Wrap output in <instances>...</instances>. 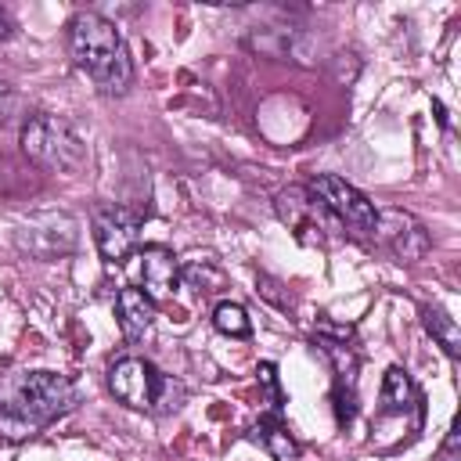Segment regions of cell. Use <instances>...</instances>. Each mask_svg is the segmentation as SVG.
I'll return each mask as SVG.
<instances>
[{
    "label": "cell",
    "mask_w": 461,
    "mask_h": 461,
    "mask_svg": "<svg viewBox=\"0 0 461 461\" xmlns=\"http://www.w3.org/2000/svg\"><path fill=\"white\" fill-rule=\"evenodd\" d=\"M76 385L58 371H22L0 378V432L25 439L76 407Z\"/></svg>",
    "instance_id": "1"
},
{
    "label": "cell",
    "mask_w": 461,
    "mask_h": 461,
    "mask_svg": "<svg viewBox=\"0 0 461 461\" xmlns=\"http://www.w3.org/2000/svg\"><path fill=\"white\" fill-rule=\"evenodd\" d=\"M68 54H72L76 68H83L101 94L122 97L130 90L133 61H130V50H126L115 22H108L104 14L79 11L68 22Z\"/></svg>",
    "instance_id": "2"
},
{
    "label": "cell",
    "mask_w": 461,
    "mask_h": 461,
    "mask_svg": "<svg viewBox=\"0 0 461 461\" xmlns=\"http://www.w3.org/2000/svg\"><path fill=\"white\" fill-rule=\"evenodd\" d=\"M421 421H425L421 389L414 385V378L403 367H389L385 378H382L378 411H375V421H371V432H375L371 436V447L382 450L385 436H393L389 439V450H400V447H407L421 432Z\"/></svg>",
    "instance_id": "3"
},
{
    "label": "cell",
    "mask_w": 461,
    "mask_h": 461,
    "mask_svg": "<svg viewBox=\"0 0 461 461\" xmlns=\"http://www.w3.org/2000/svg\"><path fill=\"white\" fill-rule=\"evenodd\" d=\"M108 389L119 403L133 407V411H158L169 414L184 403V385L166 378L151 360L126 353L108 367Z\"/></svg>",
    "instance_id": "4"
},
{
    "label": "cell",
    "mask_w": 461,
    "mask_h": 461,
    "mask_svg": "<svg viewBox=\"0 0 461 461\" xmlns=\"http://www.w3.org/2000/svg\"><path fill=\"white\" fill-rule=\"evenodd\" d=\"M18 140H22L25 158L40 169H50V173H83L86 169V144L72 130L68 119H58L47 112L25 115Z\"/></svg>",
    "instance_id": "5"
},
{
    "label": "cell",
    "mask_w": 461,
    "mask_h": 461,
    "mask_svg": "<svg viewBox=\"0 0 461 461\" xmlns=\"http://www.w3.org/2000/svg\"><path fill=\"white\" fill-rule=\"evenodd\" d=\"M306 191L324 205V212H328L349 238H357V241H371L378 209L367 202V194H360L353 184H346L342 176H331V173L313 176Z\"/></svg>",
    "instance_id": "6"
},
{
    "label": "cell",
    "mask_w": 461,
    "mask_h": 461,
    "mask_svg": "<svg viewBox=\"0 0 461 461\" xmlns=\"http://www.w3.org/2000/svg\"><path fill=\"white\" fill-rule=\"evenodd\" d=\"M349 339H353V328H335L328 321H321L317 331H313V342L321 346V353L328 357L331 375H335V418H339V425H349L353 414H357V371H360V360H357Z\"/></svg>",
    "instance_id": "7"
},
{
    "label": "cell",
    "mask_w": 461,
    "mask_h": 461,
    "mask_svg": "<svg viewBox=\"0 0 461 461\" xmlns=\"http://www.w3.org/2000/svg\"><path fill=\"white\" fill-rule=\"evenodd\" d=\"M371 241H375L382 252H389L396 263H418V259H425L429 249H432V238H429L425 223H421L414 212L396 209V205L378 212Z\"/></svg>",
    "instance_id": "8"
},
{
    "label": "cell",
    "mask_w": 461,
    "mask_h": 461,
    "mask_svg": "<svg viewBox=\"0 0 461 461\" xmlns=\"http://www.w3.org/2000/svg\"><path fill=\"white\" fill-rule=\"evenodd\" d=\"M94 241H97V252L104 263H115V267L126 263L140 241V216L122 205L101 209L94 216Z\"/></svg>",
    "instance_id": "9"
},
{
    "label": "cell",
    "mask_w": 461,
    "mask_h": 461,
    "mask_svg": "<svg viewBox=\"0 0 461 461\" xmlns=\"http://www.w3.org/2000/svg\"><path fill=\"white\" fill-rule=\"evenodd\" d=\"M274 209H277L281 223H288V230H295L303 241H306V230H317V241H324L321 230L339 227V223L324 212V205H321L306 187H299V184L281 187V191L274 194Z\"/></svg>",
    "instance_id": "10"
},
{
    "label": "cell",
    "mask_w": 461,
    "mask_h": 461,
    "mask_svg": "<svg viewBox=\"0 0 461 461\" xmlns=\"http://www.w3.org/2000/svg\"><path fill=\"white\" fill-rule=\"evenodd\" d=\"M180 281V263L169 249L162 245H144L140 249V292L155 303V299H166Z\"/></svg>",
    "instance_id": "11"
},
{
    "label": "cell",
    "mask_w": 461,
    "mask_h": 461,
    "mask_svg": "<svg viewBox=\"0 0 461 461\" xmlns=\"http://www.w3.org/2000/svg\"><path fill=\"white\" fill-rule=\"evenodd\" d=\"M115 317H119L122 339L133 346V342H140V339L148 335V328H151V321H155V303H151L140 288H122V292L115 295Z\"/></svg>",
    "instance_id": "12"
},
{
    "label": "cell",
    "mask_w": 461,
    "mask_h": 461,
    "mask_svg": "<svg viewBox=\"0 0 461 461\" xmlns=\"http://www.w3.org/2000/svg\"><path fill=\"white\" fill-rule=\"evenodd\" d=\"M256 443H263L267 447V454L274 457V461H299V443L292 439V432L281 425V418H277V411H270L267 418H259L256 425H252V432H249Z\"/></svg>",
    "instance_id": "13"
},
{
    "label": "cell",
    "mask_w": 461,
    "mask_h": 461,
    "mask_svg": "<svg viewBox=\"0 0 461 461\" xmlns=\"http://www.w3.org/2000/svg\"><path fill=\"white\" fill-rule=\"evenodd\" d=\"M421 321H425V331L443 346V353L450 360H457L461 357V328H457V321L443 306H432V303L421 306Z\"/></svg>",
    "instance_id": "14"
},
{
    "label": "cell",
    "mask_w": 461,
    "mask_h": 461,
    "mask_svg": "<svg viewBox=\"0 0 461 461\" xmlns=\"http://www.w3.org/2000/svg\"><path fill=\"white\" fill-rule=\"evenodd\" d=\"M212 328H216L220 335H230V339H249V335H252V321H249L245 306H241V303H230V299L216 303V310H212Z\"/></svg>",
    "instance_id": "15"
},
{
    "label": "cell",
    "mask_w": 461,
    "mask_h": 461,
    "mask_svg": "<svg viewBox=\"0 0 461 461\" xmlns=\"http://www.w3.org/2000/svg\"><path fill=\"white\" fill-rule=\"evenodd\" d=\"M184 281H187L198 295H209V292H220V288H223V270H220L212 259H202V263H194V267L184 270Z\"/></svg>",
    "instance_id": "16"
},
{
    "label": "cell",
    "mask_w": 461,
    "mask_h": 461,
    "mask_svg": "<svg viewBox=\"0 0 461 461\" xmlns=\"http://www.w3.org/2000/svg\"><path fill=\"white\" fill-rule=\"evenodd\" d=\"M22 115V94L11 83H0V126H11Z\"/></svg>",
    "instance_id": "17"
},
{
    "label": "cell",
    "mask_w": 461,
    "mask_h": 461,
    "mask_svg": "<svg viewBox=\"0 0 461 461\" xmlns=\"http://www.w3.org/2000/svg\"><path fill=\"white\" fill-rule=\"evenodd\" d=\"M256 375H259V382H263V389H267V393L274 396V403H277V378H274L277 371H274V364H270V360H263Z\"/></svg>",
    "instance_id": "18"
},
{
    "label": "cell",
    "mask_w": 461,
    "mask_h": 461,
    "mask_svg": "<svg viewBox=\"0 0 461 461\" xmlns=\"http://www.w3.org/2000/svg\"><path fill=\"white\" fill-rule=\"evenodd\" d=\"M14 29H18V25H14L11 11H7V7H0V40H11V36H14Z\"/></svg>",
    "instance_id": "19"
},
{
    "label": "cell",
    "mask_w": 461,
    "mask_h": 461,
    "mask_svg": "<svg viewBox=\"0 0 461 461\" xmlns=\"http://www.w3.org/2000/svg\"><path fill=\"white\" fill-rule=\"evenodd\" d=\"M454 461H457V457H454Z\"/></svg>",
    "instance_id": "20"
}]
</instances>
